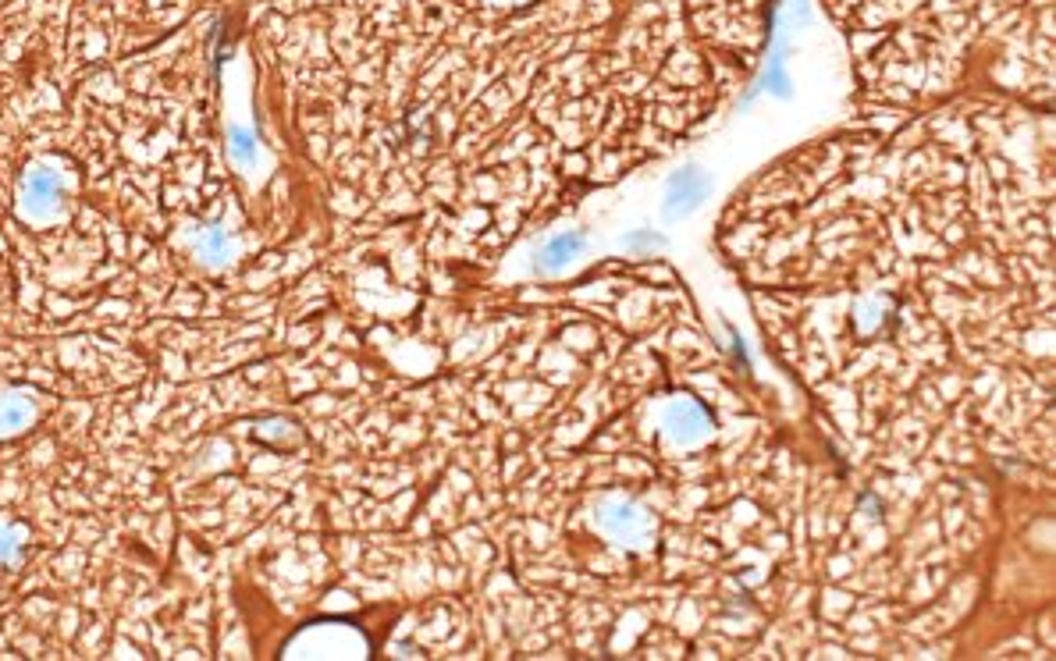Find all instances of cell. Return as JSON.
Instances as JSON below:
<instances>
[{
    "mask_svg": "<svg viewBox=\"0 0 1056 661\" xmlns=\"http://www.w3.org/2000/svg\"><path fill=\"white\" fill-rule=\"evenodd\" d=\"M761 89H772L776 96H790V79H786L783 57H772V64H768L765 79H761Z\"/></svg>",
    "mask_w": 1056,
    "mask_h": 661,
    "instance_id": "5",
    "label": "cell"
},
{
    "mask_svg": "<svg viewBox=\"0 0 1056 661\" xmlns=\"http://www.w3.org/2000/svg\"><path fill=\"white\" fill-rule=\"evenodd\" d=\"M587 239H584V231H562V235H555V239H548V246L541 249V267L544 271H562V267H569V263L576 260V256L584 253Z\"/></svg>",
    "mask_w": 1056,
    "mask_h": 661,
    "instance_id": "2",
    "label": "cell"
},
{
    "mask_svg": "<svg viewBox=\"0 0 1056 661\" xmlns=\"http://www.w3.org/2000/svg\"><path fill=\"white\" fill-rule=\"evenodd\" d=\"M605 523L612 526V530H616L619 537H626V534L633 530V526L640 523V512L633 509V505H616V509H612V512L605 516Z\"/></svg>",
    "mask_w": 1056,
    "mask_h": 661,
    "instance_id": "4",
    "label": "cell"
},
{
    "mask_svg": "<svg viewBox=\"0 0 1056 661\" xmlns=\"http://www.w3.org/2000/svg\"><path fill=\"white\" fill-rule=\"evenodd\" d=\"M669 427L676 438L683 441H697L708 434V416L701 413V409L694 406V402H680V406L672 409L669 413Z\"/></svg>",
    "mask_w": 1056,
    "mask_h": 661,
    "instance_id": "3",
    "label": "cell"
},
{
    "mask_svg": "<svg viewBox=\"0 0 1056 661\" xmlns=\"http://www.w3.org/2000/svg\"><path fill=\"white\" fill-rule=\"evenodd\" d=\"M712 192V178L704 175L701 168H683L669 178V196H665L662 210H665V221H680V217L694 214Z\"/></svg>",
    "mask_w": 1056,
    "mask_h": 661,
    "instance_id": "1",
    "label": "cell"
},
{
    "mask_svg": "<svg viewBox=\"0 0 1056 661\" xmlns=\"http://www.w3.org/2000/svg\"><path fill=\"white\" fill-rule=\"evenodd\" d=\"M623 246L626 249H637V246L655 249V246H665V239H662V235H655V231H633V235H626V239H623Z\"/></svg>",
    "mask_w": 1056,
    "mask_h": 661,
    "instance_id": "6",
    "label": "cell"
}]
</instances>
